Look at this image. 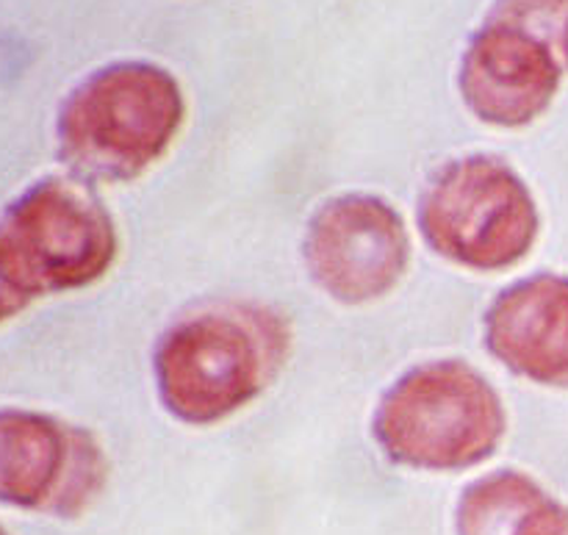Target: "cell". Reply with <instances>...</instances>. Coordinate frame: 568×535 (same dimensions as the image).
<instances>
[{"label":"cell","instance_id":"cell-1","mask_svg":"<svg viewBox=\"0 0 568 535\" xmlns=\"http://www.w3.org/2000/svg\"><path fill=\"white\" fill-rule=\"evenodd\" d=\"M292 350L281 311L244 300L178 316L153 353L159 400L186 425H216L266 392Z\"/></svg>","mask_w":568,"mask_h":535},{"label":"cell","instance_id":"cell-8","mask_svg":"<svg viewBox=\"0 0 568 535\" xmlns=\"http://www.w3.org/2000/svg\"><path fill=\"white\" fill-rule=\"evenodd\" d=\"M560 78L555 39L488 17L466 44L458 89L466 109L486 125L525 128L552 105Z\"/></svg>","mask_w":568,"mask_h":535},{"label":"cell","instance_id":"cell-14","mask_svg":"<svg viewBox=\"0 0 568 535\" xmlns=\"http://www.w3.org/2000/svg\"><path fill=\"white\" fill-rule=\"evenodd\" d=\"M0 535H9V533H6V531H3V527H0Z\"/></svg>","mask_w":568,"mask_h":535},{"label":"cell","instance_id":"cell-11","mask_svg":"<svg viewBox=\"0 0 568 535\" xmlns=\"http://www.w3.org/2000/svg\"><path fill=\"white\" fill-rule=\"evenodd\" d=\"M488 17L527 26L560 44V33L568 20V0H497Z\"/></svg>","mask_w":568,"mask_h":535},{"label":"cell","instance_id":"cell-9","mask_svg":"<svg viewBox=\"0 0 568 535\" xmlns=\"http://www.w3.org/2000/svg\"><path fill=\"white\" fill-rule=\"evenodd\" d=\"M483 333L505 370L568 388V277L541 272L516 281L488 305Z\"/></svg>","mask_w":568,"mask_h":535},{"label":"cell","instance_id":"cell-10","mask_svg":"<svg viewBox=\"0 0 568 535\" xmlns=\"http://www.w3.org/2000/svg\"><path fill=\"white\" fill-rule=\"evenodd\" d=\"M458 535H568V505L519 470H499L464 488Z\"/></svg>","mask_w":568,"mask_h":535},{"label":"cell","instance_id":"cell-5","mask_svg":"<svg viewBox=\"0 0 568 535\" xmlns=\"http://www.w3.org/2000/svg\"><path fill=\"white\" fill-rule=\"evenodd\" d=\"M116 244L114 220L78 178H42L0 216V253L33 300L98 283Z\"/></svg>","mask_w":568,"mask_h":535},{"label":"cell","instance_id":"cell-7","mask_svg":"<svg viewBox=\"0 0 568 535\" xmlns=\"http://www.w3.org/2000/svg\"><path fill=\"white\" fill-rule=\"evenodd\" d=\"M308 275L327 297L347 305L381 300L408 272L410 239L403 216L375 194L325 200L303 239Z\"/></svg>","mask_w":568,"mask_h":535},{"label":"cell","instance_id":"cell-2","mask_svg":"<svg viewBox=\"0 0 568 535\" xmlns=\"http://www.w3.org/2000/svg\"><path fill=\"white\" fill-rule=\"evenodd\" d=\"M186 120V98L166 67L114 61L89 72L55 120L59 155L78 181L128 183L164 159Z\"/></svg>","mask_w":568,"mask_h":535},{"label":"cell","instance_id":"cell-6","mask_svg":"<svg viewBox=\"0 0 568 535\" xmlns=\"http://www.w3.org/2000/svg\"><path fill=\"white\" fill-rule=\"evenodd\" d=\"M105 477L109 461L87 427L39 411H0V505L75 519Z\"/></svg>","mask_w":568,"mask_h":535},{"label":"cell","instance_id":"cell-4","mask_svg":"<svg viewBox=\"0 0 568 535\" xmlns=\"http://www.w3.org/2000/svg\"><path fill=\"white\" fill-rule=\"evenodd\" d=\"M433 253L475 272H503L532 250L541 228L519 172L497 155H460L433 172L419 198Z\"/></svg>","mask_w":568,"mask_h":535},{"label":"cell","instance_id":"cell-3","mask_svg":"<svg viewBox=\"0 0 568 535\" xmlns=\"http://www.w3.org/2000/svg\"><path fill=\"white\" fill-rule=\"evenodd\" d=\"M508 431L503 400L460 359L414 366L388 386L372 420L383 453L419 472H464L497 453Z\"/></svg>","mask_w":568,"mask_h":535},{"label":"cell","instance_id":"cell-12","mask_svg":"<svg viewBox=\"0 0 568 535\" xmlns=\"http://www.w3.org/2000/svg\"><path fill=\"white\" fill-rule=\"evenodd\" d=\"M31 303L33 297L22 289V283L17 281L14 272H11L9 264H6L3 253H0V325L14 320V316L22 314Z\"/></svg>","mask_w":568,"mask_h":535},{"label":"cell","instance_id":"cell-13","mask_svg":"<svg viewBox=\"0 0 568 535\" xmlns=\"http://www.w3.org/2000/svg\"><path fill=\"white\" fill-rule=\"evenodd\" d=\"M560 53H564L566 61H568V20L564 26V33H560Z\"/></svg>","mask_w":568,"mask_h":535}]
</instances>
